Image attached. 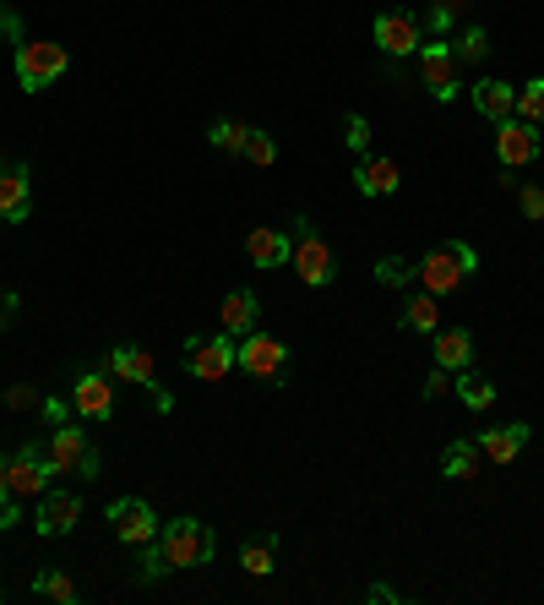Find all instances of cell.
Here are the masks:
<instances>
[{
  "label": "cell",
  "instance_id": "6da1fadb",
  "mask_svg": "<svg viewBox=\"0 0 544 605\" xmlns=\"http://www.w3.org/2000/svg\"><path fill=\"white\" fill-rule=\"evenodd\" d=\"M11 71H16V88H22V93H44V88H55V82L71 71V55H66V44H55V38H22Z\"/></svg>",
  "mask_w": 544,
  "mask_h": 605
},
{
  "label": "cell",
  "instance_id": "7a4b0ae2",
  "mask_svg": "<svg viewBox=\"0 0 544 605\" xmlns=\"http://www.w3.org/2000/svg\"><path fill=\"white\" fill-rule=\"evenodd\" d=\"M474 273H479V251H474L468 240H446V246H435V251L419 257V284H424L430 295H452V290H463Z\"/></svg>",
  "mask_w": 544,
  "mask_h": 605
},
{
  "label": "cell",
  "instance_id": "3957f363",
  "mask_svg": "<svg viewBox=\"0 0 544 605\" xmlns=\"http://www.w3.org/2000/svg\"><path fill=\"white\" fill-rule=\"evenodd\" d=\"M288 235H294V257H288V268L299 273V284H310V290H327L332 279H338V257H332V246L316 235V224L310 219H288Z\"/></svg>",
  "mask_w": 544,
  "mask_h": 605
},
{
  "label": "cell",
  "instance_id": "277c9868",
  "mask_svg": "<svg viewBox=\"0 0 544 605\" xmlns=\"http://www.w3.org/2000/svg\"><path fill=\"white\" fill-rule=\"evenodd\" d=\"M158 546L169 557V568H207L213 551H218V535L202 524V518H169L158 529Z\"/></svg>",
  "mask_w": 544,
  "mask_h": 605
},
{
  "label": "cell",
  "instance_id": "5b68a950",
  "mask_svg": "<svg viewBox=\"0 0 544 605\" xmlns=\"http://www.w3.org/2000/svg\"><path fill=\"white\" fill-rule=\"evenodd\" d=\"M185 371L196 382H224L229 371H240V338L235 333H207V338H185Z\"/></svg>",
  "mask_w": 544,
  "mask_h": 605
},
{
  "label": "cell",
  "instance_id": "8992f818",
  "mask_svg": "<svg viewBox=\"0 0 544 605\" xmlns=\"http://www.w3.org/2000/svg\"><path fill=\"white\" fill-rule=\"evenodd\" d=\"M44 458H49V474H82V480H99V469H104V458H99V448L88 442V432L71 426V421L55 426V437H49Z\"/></svg>",
  "mask_w": 544,
  "mask_h": 605
},
{
  "label": "cell",
  "instance_id": "52a82bcc",
  "mask_svg": "<svg viewBox=\"0 0 544 605\" xmlns=\"http://www.w3.org/2000/svg\"><path fill=\"white\" fill-rule=\"evenodd\" d=\"M104 371H110V377H121V382H136L141 393H152L158 415H169V410H174V399L163 393V382H158V371H152V355H147V349H136V344H115V349L104 355Z\"/></svg>",
  "mask_w": 544,
  "mask_h": 605
},
{
  "label": "cell",
  "instance_id": "ba28073f",
  "mask_svg": "<svg viewBox=\"0 0 544 605\" xmlns=\"http://www.w3.org/2000/svg\"><path fill=\"white\" fill-rule=\"evenodd\" d=\"M419 82L430 88L435 104H452V99H457V55H452V38H424V44H419Z\"/></svg>",
  "mask_w": 544,
  "mask_h": 605
},
{
  "label": "cell",
  "instance_id": "9c48e42d",
  "mask_svg": "<svg viewBox=\"0 0 544 605\" xmlns=\"http://www.w3.org/2000/svg\"><path fill=\"white\" fill-rule=\"evenodd\" d=\"M240 371L257 377V382L283 388V377H288V349H283L277 338H268V333H246V338H240Z\"/></svg>",
  "mask_w": 544,
  "mask_h": 605
},
{
  "label": "cell",
  "instance_id": "30bf717a",
  "mask_svg": "<svg viewBox=\"0 0 544 605\" xmlns=\"http://www.w3.org/2000/svg\"><path fill=\"white\" fill-rule=\"evenodd\" d=\"M110 524H115V535H121L132 551L147 546V540H158V529H163L158 513H152L141 496H115V502H110Z\"/></svg>",
  "mask_w": 544,
  "mask_h": 605
},
{
  "label": "cell",
  "instance_id": "8fae6325",
  "mask_svg": "<svg viewBox=\"0 0 544 605\" xmlns=\"http://www.w3.org/2000/svg\"><path fill=\"white\" fill-rule=\"evenodd\" d=\"M5 480H11V491L16 496H44L49 491V458H44V448L38 442H22L16 453L5 458Z\"/></svg>",
  "mask_w": 544,
  "mask_h": 605
},
{
  "label": "cell",
  "instance_id": "7c38bea8",
  "mask_svg": "<svg viewBox=\"0 0 544 605\" xmlns=\"http://www.w3.org/2000/svg\"><path fill=\"white\" fill-rule=\"evenodd\" d=\"M496 158H501V169L534 164V158H540V126H529V121H518V115L496 121Z\"/></svg>",
  "mask_w": 544,
  "mask_h": 605
},
{
  "label": "cell",
  "instance_id": "4fadbf2b",
  "mask_svg": "<svg viewBox=\"0 0 544 605\" xmlns=\"http://www.w3.org/2000/svg\"><path fill=\"white\" fill-rule=\"evenodd\" d=\"M71 410L82 421H110L115 415V382H110V371H82L77 388H71Z\"/></svg>",
  "mask_w": 544,
  "mask_h": 605
},
{
  "label": "cell",
  "instance_id": "5bb4252c",
  "mask_svg": "<svg viewBox=\"0 0 544 605\" xmlns=\"http://www.w3.org/2000/svg\"><path fill=\"white\" fill-rule=\"evenodd\" d=\"M371 38H376V49L382 55H419V44H424V27L404 16V11H382L376 16V27H371Z\"/></svg>",
  "mask_w": 544,
  "mask_h": 605
},
{
  "label": "cell",
  "instance_id": "9a60e30c",
  "mask_svg": "<svg viewBox=\"0 0 544 605\" xmlns=\"http://www.w3.org/2000/svg\"><path fill=\"white\" fill-rule=\"evenodd\" d=\"M77 518H82V496L77 491H44L38 496V535L44 540H55V535H71L77 529Z\"/></svg>",
  "mask_w": 544,
  "mask_h": 605
},
{
  "label": "cell",
  "instance_id": "2e32d148",
  "mask_svg": "<svg viewBox=\"0 0 544 605\" xmlns=\"http://www.w3.org/2000/svg\"><path fill=\"white\" fill-rule=\"evenodd\" d=\"M288 257H294V235H288V229L262 224V229L246 235V262H251V268L272 273V268H288Z\"/></svg>",
  "mask_w": 544,
  "mask_h": 605
},
{
  "label": "cell",
  "instance_id": "e0dca14e",
  "mask_svg": "<svg viewBox=\"0 0 544 605\" xmlns=\"http://www.w3.org/2000/svg\"><path fill=\"white\" fill-rule=\"evenodd\" d=\"M27 213H33V175H27V164H11V169H0V219L22 224Z\"/></svg>",
  "mask_w": 544,
  "mask_h": 605
},
{
  "label": "cell",
  "instance_id": "ac0fdd59",
  "mask_svg": "<svg viewBox=\"0 0 544 605\" xmlns=\"http://www.w3.org/2000/svg\"><path fill=\"white\" fill-rule=\"evenodd\" d=\"M474 442H479V453L490 458V463H512V458H523V448L534 442V432H529L523 421H512V426H496V432H479Z\"/></svg>",
  "mask_w": 544,
  "mask_h": 605
},
{
  "label": "cell",
  "instance_id": "d6986e66",
  "mask_svg": "<svg viewBox=\"0 0 544 605\" xmlns=\"http://www.w3.org/2000/svg\"><path fill=\"white\" fill-rule=\"evenodd\" d=\"M468 99H474V110H479L485 121H507V115L518 110V88L501 82V77H479V82L468 88Z\"/></svg>",
  "mask_w": 544,
  "mask_h": 605
},
{
  "label": "cell",
  "instance_id": "ffe728a7",
  "mask_svg": "<svg viewBox=\"0 0 544 605\" xmlns=\"http://www.w3.org/2000/svg\"><path fill=\"white\" fill-rule=\"evenodd\" d=\"M354 186H360V197L382 202V197H393V191L404 186V169H398L393 158H360V169H354Z\"/></svg>",
  "mask_w": 544,
  "mask_h": 605
},
{
  "label": "cell",
  "instance_id": "44dd1931",
  "mask_svg": "<svg viewBox=\"0 0 544 605\" xmlns=\"http://www.w3.org/2000/svg\"><path fill=\"white\" fill-rule=\"evenodd\" d=\"M218 316H224V333H235V338L257 333V316H262L257 290H229V295H224V305H218Z\"/></svg>",
  "mask_w": 544,
  "mask_h": 605
},
{
  "label": "cell",
  "instance_id": "7402d4cb",
  "mask_svg": "<svg viewBox=\"0 0 544 605\" xmlns=\"http://www.w3.org/2000/svg\"><path fill=\"white\" fill-rule=\"evenodd\" d=\"M430 338H435V366H446V371H463V366L474 360V333H468V327H446V333L435 327Z\"/></svg>",
  "mask_w": 544,
  "mask_h": 605
},
{
  "label": "cell",
  "instance_id": "603a6c76",
  "mask_svg": "<svg viewBox=\"0 0 544 605\" xmlns=\"http://www.w3.org/2000/svg\"><path fill=\"white\" fill-rule=\"evenodd\" d=\"M398 327H404V333H435V327H441V295H430V290H424V295H408Z\"/></svg>",
  "mask_w": 544,
  "mask_h": 605
},
{
  "label": "cell",
  "instance_id": "cb8c5ba5",
  "mask_svg": "<svg viewBox=\"0 0 544 605\" xmlns=\"http://www.w3.org/2000/svg\"><path fill=\"white\" fill-rule=\"evenodd\" d=\"M479 463H485L479 442H474V437H457V442L441 453V474H446V480H474V474H479Z\"/></svg>",
  "mask_w": 544,
  "mask_h": 605
},
{
  "label": "cell",
  "instance_id": "d4e9b609",
  "mask_svg": "<svg viewBox=\"0 0 544 605\" xmlns=\"http://www.w3.org/2000/svg\"><path fill=\"white\" fill-rule=\"evenodd\" d=\"M272 557H277V535H272V529H262V535H246V546H240V568H246L251 579H268Z\"/></svg>",
  "mask_w": 544,
  "mask_h": 605
},
{
  "label": "cell",
  "instance_id": "484cf974",
  "mask_svg": "<svg viewBox=\"0 0 544 605\" xmlns=\"http://www.w3.org/2000/svg\"><path fill=\"white\" fill-rule=\"evenodd\" d=\"M452 393H457V399H463V410H474V415L496 404V382H490V377H479V371H468V366L457 371V382H452Z\"/></svg>",
  "mask_w": 544,
  "mask_h": 605
},
{
  "label": "cell",
  "instance_id": "4316f807",
  "mask_svg": "<svg viewBox=\"0 0 544 605\" xmlns=\"http://www.w3.org/2000/svg\"><path fill=\"white\" fill-rule=\"evenodd\" d=\"M33 595L38 601H60V605H77L82 601V590L60 573V568H44V573H33Z\"/></svg>",
  "mask_w": 544,
  "mask_h": 605
},
{
  "label": "cell",
  "instance_id": "83f0119b",
  "mask_svg": "<svg viewBox=\"0 0 544 605\" xmlns=\"http://www.w3.org/2000/svg\"><path fill=\"white\" fill-rule=\"evenodd\" d=\"M169 573H174V568H169V557H163L158 540L136 546V584H158V579H169Z\"/></svg>",
  "mask_w": 544,
  "mask_h": 605
},
{
  "label": "cell",
  "instance_id": "f1b7e54d",
  "mask_svg": "<svg viewBox=\"0 0 544 605\" xmlns=\"http://www.w3.org/2000/svg\"><path fill=\"white\" fill-rule=\"evenodd\" d=\"M452 55H457V66H474V60H485L490 55V33L474 22V27H463L457 38H452Z\"/></svg>",
  "mask_w": 544,
  "mask_h": 605
},
{
  "label": "cell",
  "instance_id": "f546056e",
  "mask_svg": "<svg viewBox=\"0 0 544 605\" xmlns=\"http://www.w3.org/2000/svg\"><path fill=\"white\" fill-rule=\"evenodd\" d=\"M376 284H382V290H408V284H419V262L382 257V262H376Z\"/></svg>",
  "mask_w": 544,
  "mask_h": 605
},
{
  "label": "cell",
  "instance_id": "4dcf8cb0",
  "mask_svg": "<svg viewBox=\"0 0 544 605\" xmlns=\"http://www.w3.org/2000/svg\"><path fill=\"white\" fill-rule=\"evenodd\" d=\"M512 115L529 121V126H544V77H534V82L518 88V110H512Z\"/></svg>",
  "mask_w": 544,
  "mask_h": 605
},
{
  "label": "cell",
  "instance_id": "1f68e13d",
  "mask_svg": "<svg viewBox=\"0 0 544 605\" xmlns=\"http://www.w3.org/2000/svg\"><path fill=\"white\" fill-rule=\"evenodd\" d=\"M246 137H251L246 121H213V132H207V143L218 153H246Z\"/></svg>",
  "mask_w": 544,
  "mask_h": 605
},
{
  "label": "cell",
  "instance_id": "d6a6232c",
  "mask_svg": "<svg viewBox=\"0 0 544 605\" xmlns=\"http://www.w3.org/2000/svg\"><path fill=\"white\" fill-rule=\"evenodd\" d=\"M419 27H424L430 38H452V27H457V11H446V5L435 0V5L424 11V22H419Z\"/></svg>",
  "mask_w": 544,
  "mask_h": 605
},
{
  "label": "cell",
  "instance_id": "836d02e7",
  "mask_svg": "<svg viewBox=\"0 0 544 605\" xmlns=\"http://www.w3.org/2000/svg\"><path fill=\"white\" fill-rule=\"evenodd\" d=\"M246 158L268 169L272 158H277V143H272V132H257V126H251V137H246Z\"/></svg>",
  "mask_w": 544,
  "mask_h": 605
},
{
  "label": "cell",
  "instance_id": "e575fe53",
  "mask_svg": "<svg viewBox=\"0 0 544 605\" xmlns=\"http://www.w3.org/2000/svg\"><path fill=\"white\" fill-rule=\"evenodd\" d=\"M0 404H5V410H38V388H27V382H11V388L0 393Z\"/></svg>",
  "mask_w": 544,
  "mask_h": 605
},
{
  "label": "cell",
  "instance_id": "d590c367",
  "mask_svg": "<svg viewBox=\"0 0 544 605\" xmlns=\"http://www.w3.org/2000/svg\"><path fill=\"white\" fill-rule=\"evenodd\" d=\"M343 143L354 153H365L371 148V121H365V115H349V121H343Z\"/></svg>",
  "mask_w": 544,
  "mask_h": 605
},
{
  "label": "cell",
  "instance_id": "8d00e7d4",
  "mask_svg": "<svg viewBox=\"0 0 544 605\" xmlns=\"http://www.w3.org/2000/svg\"><path fill=\"white\" fill-rule=\"evenodd\" d=\"M38 415H44V421H49V432H55V426H66L77 410H71V399H38Z\"/></svg>",
  "mask_w": 544,
  "mask_h": 605
},
{
  "label": "cell",
  "instance_id": "74e56055",
  "mask_svg": "<svg viewBox=\"0 0 544 605\" xmlns=\"http://www.w3.org/2000/svg\"><path fill=\"white\" fill-rule=\"evenodd\" d=\"M452 393V371L446 366H435L430 377H424V399H446Z\"/></svg>",
  "mask_w": 544,
  "mask_h": 605
},
{
  "label": "cell",
  "instance_id": "f35d334b",
  "mask_svg": "<svg viewBox=\"0 0 544 605\" xmlns=\"http://www.w3.org/2000/svg\"><path fill=\"white\" fill-rule=\"evenodd\" d=\"M518 202H523V213H529L534 224L544 219V191H540V186H523V191H518Z\"/></svg>",
  "mask_w": 544,
  "mask_h": 605
},
{
  "label": "cell",
  "instance_id": "ab89813d",
  "mask_svg": "<svg viewBox=\"0 0 544 605\" xmlns=\"http://www.w3.org/2000/svg\"><path fill=\"white\" fill-rule=\"evenodd\" d=\"M11 524H22V507H16V491L5 485L0 491V529H11Z\"/></svg>",
  "mask_w": 544,
  "mask_h": 605
},
{
  "label": "cell",
  "instance_id": "60d3db41",
  "mask_svg": "<svg viewBox=\"0 0 544 605\" xmlns=\"http://www.w3.org/2000/svg\"><path fill=\"white\" fill-rule=\"evenodd\" d=\"M0 38L22 44V16H16V11H5V5H0Z\"/></svg>",
  "mask_w": 544,
  "mask_h": 605
},
{
  "label": "cell",
  "instance_id": "b9f144b4",
  "mask_svg": "<svg viewBox=\"0 0 544 605\" xmlns=\"http://www.w3.org/2000/svg\"><path fill=\"white\" fill-rule=\"evenodd\" d=\"M365 601H376V605H398L404 595H398L393 584H371V595H365Z\"/></svg>",
  "mask_w": 544,
  "mask_h": 605
},
{
  "label": "cell",
  "instance_id": "7bdbcfd3",
  "mask_svg": "<svg viewBox=\"0 0 544 605\" xmlns=\"http://www.w3.org/2000/svg\"><path fill=\"white\" fill-rule=\"evenodd\" d=\"M16 316V290H0V322H11Z\"/></svg>",
  "mask_w": 544,
  "mask_h": 605
},
{
  "label": "cell",
  "instance_id": "ee69618b",
  "mask_svg": "<svg viewBox=\"0 0 544 605\" xmlns=\"http://www.w3.org/2000/svg\"><path fill=\"white\" fill-rule=\"evenodd\" d=\"M441 5H446V11H457V16H463V11H468V5H474V0H441Z\"/></svg>",
  "mask_w": 544,
  "mask_h": 605
},
{
  "label": "cell",
  "instance_id": "f6af8a7d",
  "mask_svg": "<svg viewBox=\"0 0 544 605\" xmlns=\"http://www.w3.org/2000/svg\"><path fill=\"white\" fill-rule=\"evenodd\" d=\"M5 485H11V480H5V458H0V491H5Z\"/></svg>",
  "mask_w": 544,
  "mask_h": 605
},
{
  "label": "cell",
  "instance_id": "bcb514c9",
  "mask_svg": "<svg viewBox=\"0 0 544 605\" xmlns=\"http://www.w3.org/2000/svg\"><path fill=\"white\" fill-rule=\"evenodd\" d=\"M0 169H5V153H0Z\"/></svg>",
  "mask_w": 544,
  "mask_h": 605
}]
</instances>
